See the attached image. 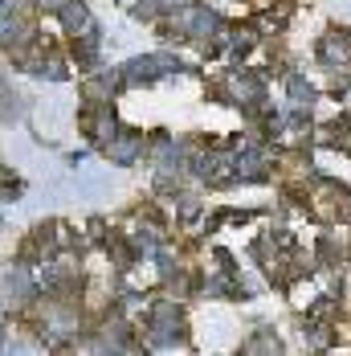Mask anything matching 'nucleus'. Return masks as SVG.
Segmentation results:
<instances>
[{"instance_id":"nucleus-1","label":"nucleus","mask_w":351,"mask_h":356,"mask_svg":"<svg viewBox=\"0 0 351 356\" xmlns=\"http://www.w3.org/2000/svg\"><path fill=\"white\" fill-rule=\"evenodd\" d=\"M119 70H123V86L135 90V86H155V82H164L172 74H184V62L176 54H143V58L123 62Z\"/></svg>"},{"instance_id":"nucleus-5","label":"nucleus","mask_w":351,"mask_h":356,"mask_svg":"<svg viewBox=\"0 0 351 356\" xmlns=\"http://www.w3.org/2000/svg\"><path fill=\"white\" fill-rule=\"evenodd\" d=\"M318 99H323V95H318V86L307 78V74L294 70L290 78H286V107L290 111H307V115H315Z\"/></svg>"},{"instance_id":"nucleus-7","label":"nucleus","mask_w":351,"mask_h":356,"mask_svg":"<svg viewBox=\"0 0 351 356\" xmlns=\"http://www.w3.org/2000/svg\"><path fill=\"white\" fill-rule=\"evenodd\" d=\"M0 13H12V17H29V21H37V0H0Z\"/></svg>"},{"instance_id":"nucleus-3","label":"nucleus","mask_w":351,"mask_h":356,"mask_svg":"<svg viewBox=\"0 0 351 356\" xmlns=\"http://www.w3.org/2000/svg\"><path fill=\"white\" fill-rule=\"evenodd\" d=\"M103 156L114 164V168H131V164H143L147 160V131H135V127H119V136L103 147Z\"/></svg>"},{"instance_id":"nucleus-4","label":"nucleus","mask_w":351,"mask_h":356,"mask_svg":"<svg viewBox=\"0 0 351 356\" xmlns=\"http://www.w3.org/2000/svg\"><path fill=\"white\" fill-rule=\"evenodd\" d=\"M53 25H58V37H62V41H78V37H90L99 29V21H94V13H90L86 0H70V4L53 17Z\"/></svg>"},{"instance_id":"nucleus-2","label":"nucleus","mask_w":351,"mask_h":356,"mask_svg":"<svg viewBox=\"0 0 351 356\" xmlns=\"http://www.w3.org/2000/svg\"><path fill=\"white\" fill-rule=\"evenodd\" d=\"M78 123H82V136H86V143L94 147V152H103L106 143L119 136V115H114V103L110 107H86L82 103V111H78Z\"/></svg>"},{"instance_id":"nucleus-8","label":"nucleus","mask_w":351,"mask_h":356,"mask_svg":"<svg viewBox=\"0 0 351 356\" xmlns=\"http://www.w3.org/2000/svg\"><path fill=\"white\" fill-rule=\"evenodd\" d=\"M66 4H70V0H37V17H41V21H45V17L53 21V17H58Z\"/></svg>"},{"instance_id":"nucleus-6","label":"nucleus","mask_w":351,"mask_h":356,"mask_svg":"<svg viewBox=\"0 0 351 356\" xmlns=\"http://www.w3.org/2000/svg\"><path fill=\"white\" fill-rule=\"evenodd\" d=\"M21 193H25V180L0 164V201H21Z\"/></svg>"}]
</instances>
